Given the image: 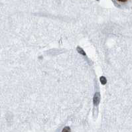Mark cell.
<instances>
[{"label": "cell", "instance_id": "cell-2", "mask_svg": "<svg viewBox=\"0 0 132 132\" xmlns=\"http://www.w3.org/2000/svg\"><path fill=\"white\" fill-rule=\"evenodd\" d=\"M100 82H101V83H102L103 85L106 84V82H107V80H106V77H104V76H102V77H100Z\"/></svg>", "mask_w": 132, "mask_h": 132}, {"label": "cell", "instance_id": "cell-1", "mask_svg": "<svg viewBox=\"0 0 132 132\" xmlns=\"http://www.w3.org/2000/svg\"><path fill=\"white\" fill-rule=\"evenodd\" d=\"M100 93H96L95 96L94 97V104L95 106H97L100 102Z\"/></svg>", "mask_w": 132, "mask_h": 132}, {"label": "cell", "instance_id": "cell-3", "mask_svg": "<svg viewBox=\"0 0 132 132\" xmlns=\"http://www.w3.org/2000/svg\"><path fill=\"white\" fill-rule=\"evenodd\" d=\"M77 51L79 53L81 54H82V55H86V53H85V52L82 49H81L80 47H79V46H78L77 47Z\"/></svg>", "mask_w": 132, "mask_h": 132}, {"label": "cell", "instance_id": "cell-4", "mask_svg": "<svg viewBox=\"0 0 132 132\" xmlns=\"http://www.w3.org/2000/svg\"><path fill=\"white\" fill-rule=\"evenodd\" d=\"M62 132H71V130L69 127H65L62 129Z\"/></svg>", "mask_w": 132, "mask_h": 132}, {"label": "cell", "instance_id": "cell-5", "mask_svg": "<svg viewBox=\"0 0 132 132\" xmlns=\"http://www.w3.org/2000/svg\"><path fill=\"white\" fill-rule=\"evenodd\" d=\"M127 1H118V2H120V3H125Z\"/></svg>", "mask_w": 132, "mask_h": 132}]
</instances>
